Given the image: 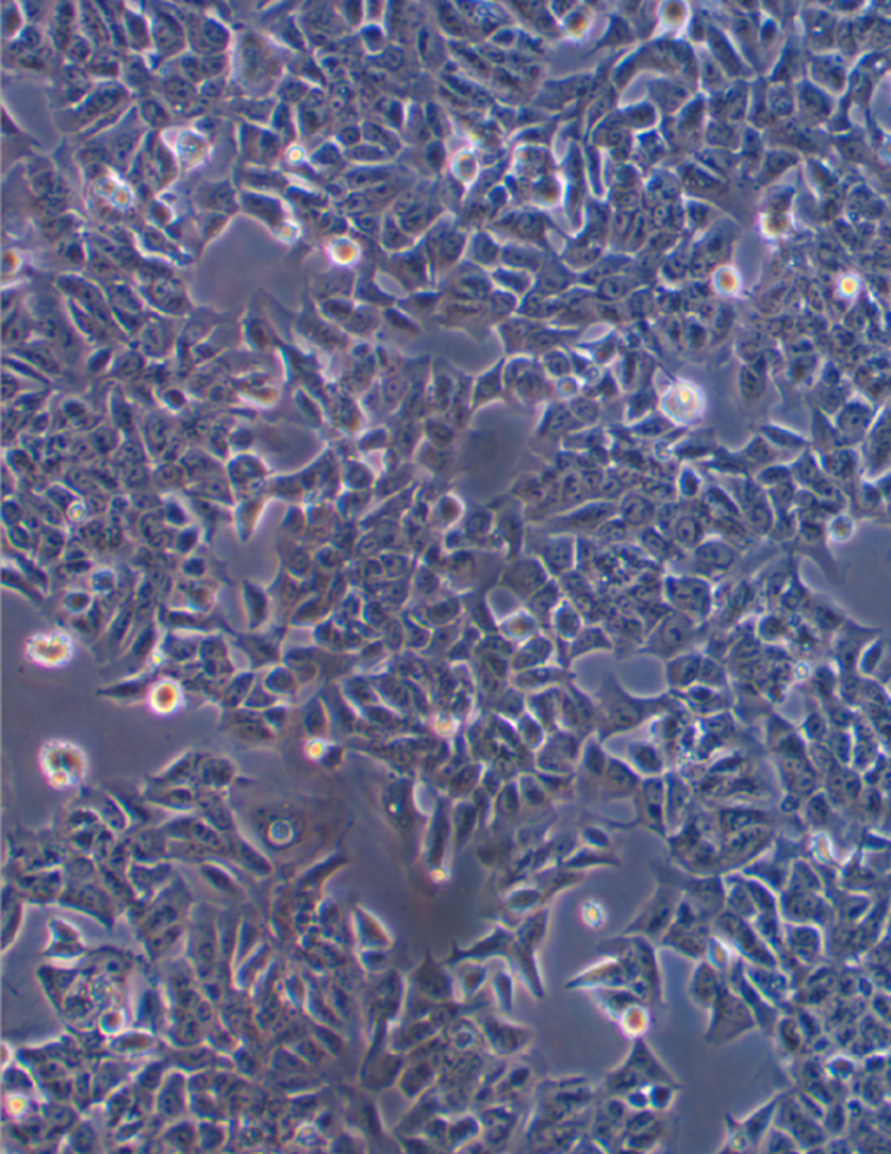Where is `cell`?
Returning <instances> with one entry per match:
<instances>
[{
	"mask_svg": "<svg viewBox=\"0 0 891 1154\" xmlns=\"http://www.w3.org/2000/svg\"><path fill=\"white\" fill-rule=\"evenodd\" d=\"M598 707L596 736L604 744L606 740L632 732L642 725H648L656 715L679 709L683 704L679 698L667 692L658 696H636L629 693L619 679L606 672L600 679L599 690L594 695Z\"/></svg>",
	"mask_w": 891,
	"mask_h": 1154,
	"instance_id": "1",
	"label": "cell"
},
{
	"mask_svg": "<svg viewBox=\"0 0 891 1154\" xmlns=\"http://www.w3.org/2000/svg\"><path fill=\"white\" fill-rule=\"evenodd\" d=\"M596 1092L587 1078H548L536 1085L535 1104L526 1127L529 1142L548 1128L580 1117L594 1106Z\"/></svg>",
	"mask_w": 891,
	"mask_h": 1154,
	"instance_id": "2",
	"label": "cell"
},
{
	"mask_svg": "<svg viewBox=\"0 0 891 1154\" xmlns=\"http://www.w3.org/2000/svg\"><path fill=\"white\" fill-rule=\"evenodd\" d=\"M652 1083H674L679 1085L669 1069L662 1064L644 1042V1038L632 1040V1046L625 1061L610 1071L602 1081V1096L625 1097L629 1092L652 1085Z\"/></svg>",
	"mask_w": 891,
	"mask_h": 1154,
	"instance_id": "3",
	"label": "cell"
},
{
	"mask_svg": "<svg viewBox=\"0 0 891 1154\" xmlns=\"http://www.w3.org/2000/svg\"><path fill=\"white\" fill-rule=\"evenodd\" d=\"M681 897L677 895V888L669 883L656 884L653 895L648 898L642 907L632 917V921L623 928V935H641L652 940L658 948V942L669 930L675 917V909Z\"/></svg>",
	"mask_w": 891,
	"mask_h": 1154,
	"instance_id": "4",
	"label": "cell"
},
{
	"mask_svg": "<svg viewBox=\"0 0 891 1154\" xmlns=\"http://www.w3.org/2000/svg\"><path fill=\"white\" fill-rule=\"evenodd\" d=\"M583 738L577 733H550L544 746L533 752V771L546 775H577L582 757Z\"/></svg>",
	"mask_w": 891,
	"mask_h": 1154,
	"instance_id": "5",
	"label": "cell"
},
{
	"mask_svg": "<svg viewBox=\"0 0 891 1154\" xmlns=\"http://www.w3.org/2000/svg\"><path fill=\"white\" fill-rule=\"evenodd\" d=\"M475 1021L481 1027L484 1048L492 1052L494 1057L509 1059L517 1053H523L531 1043L533 1032L528 1027L519 1026L504 1017L486 1011H477Z\"/></svg>",
	"mask_w": 891,
	"mask_h": 1154,
	"instance_id": "6",
	"label": "cell"
},
{
	"mask_svg": "<svg viewBox=\"0 0 891 1154\" xmlns=\"http://www.w3.org/2000/svg\"><path fill=\"white\" fill-rule=\"evenodd\" d=\"M631 1113L632 1109L627 1102L615 1096H604L598 1104H594L589 1134L599 1142L604 1153L620 1149V1140Z\"/></svg>",
	"mask_w": 891,
	"mask_h": 1154,
	"instance_id": "7",
	"label": "cell"
},
{
	"mask_svg": "<svg viewBox=\"0 0 891 1154\" xmlns=\"http://www.w3.org/2000/svg\"><path fill=\"white\" fill-rule=\"evenodd\" d=\"M411 992L432 1003L458 1001L453 971L446 963H437L430 953H425L421 963L409 979Z\"/></svg>",
	"mask_w": 891,
	"mask_h": 1154,
	"instance_id": "8",
	"label": "cell"
},
{
	"mask_svg": "<svg viewBox=\"0 0 891 1154\" xmlns=\"http://www.w3.org/2000/svg\"><path fill=\"white\" fill-rule=\"evenodd\" d=\"M636 821L629 825H637L652 831L658 838H667V822H665V780L663 777L642 778L639 790L634 796Z\"/></svg>",
	"mask_w": 891,
	"mask_h": 1154,
	"instance_id": "9",
	"label": "cell"
},
{
	"mask_svg": "<svg viewBox=\"0 0 891 1154\" xmlns=\"http://www.w3.org/2000/svg\"><path fill=\"white\" fill-rule=\"evenodd\" d=\"M690 636H692V620L686 615L683 613L667 615L656 625L652 636L641 648V653L667 662L674 659L675 655H679V651L688 642Z\"/></svg>",
	"mask_w": 891,
	"mask_h": 1154,
	"instance_id": "10",
	"label": "cell"
},
{
	"mask_svg": "<svg viewBox=\"0 0 891 1154\" xmlns=\"http://www.w3.org/2000/svg\"><path fill=\"white\" fill-rule=\"evenodd\" d=\"M453 846V829H451V799L446 796L437 798L436 807L429 821L425 852L427 863L432 873H440L446 861V853Z\"/></svg>",
	"mask_w": 891,
	"mask_h": 1154,
	"instance_id": "11",
	"label": "cell"
},
{
	"mask_svg": "<svg viewBox=\"0 0 891 1154\" xmlns=\"http://www.w3.org/2000/svg\"><path fill=\"white\" fill-rule=\"evenodd\" d=\"M641 782L642 778L625 759H619L610 754L606 769L599 782L596 784V792L600 803L604 805L627 801V799H634Z\"/></svg>",
	"mask_w": 891,
	"mask_h": 1154,
	"instance_id": "12",
	"label": "cell"
},
{
	"mask_svg": "<svg viewBox=\"0 0 891 1154\" xmlns=\"http://www.w3.org/2000/svg\"><path fill=\"white\" fill-rule=\"evenodd\" d=\"M481 1138L488 1149H504L517 1121V1111L510 1102L486 1106L481 1115Z\"/></svg>",
	"mask_w": 891,
	"mask_h": 1154,
	"instance_id": "13",
	"label": "cell"
},
{
	"mask_svg": "<svg viewBox=\"0 0 891 1154\" xmlns=\"http://www.w3.org/2000/svg\"><path fill=\"white\" fill-rule=\"evenodd\" d=\"M625 761L634 768L641 778L663 777L669 771L667 754L652 738H641L629 744Z\"/></svg>",
	"mask_w": 891,
	"mask_h": 1154,
	"instance_id": "14",
	"label": "cell"
},
{
	"mask_svg": "<svg viewBox=\"0 0 891 1154\" xmlns=\"http://www.w3.org/2000/svg\"><path fill=\"white\" fill-rule=\"evenodd\" d=\"M569 681H573V676L567 672L564 665H550V663L510 674V684L526 695L544 692L548 688L564 686Z\"/></svg>",
	"mask_w": 891,
	"mask_h": 1154,
	"instance_id": "15",
	"label": "cell"
},
{
	"mask_svg": "<svg viewBox=\"0 0 891 1154\" xmlns=\"http://www.w3.org/2000/svg\"><path fill=\"white\" fill-rule=\"evenodd\" d=\"M665 780V822L669 834L681 829L688 821L686 811L690 807V788L681 773L669 769L663 775Z\"/></svg>",
	"mask_w": 891,
	"mask_h": 1154,
	"instance_id": "16",
	"label": "cell"
},
{
	"mask_svg": "<svg viewBox=\"0 0 891 1154\" xmlns=\"http://www.w3.org/2000/svg\"><path fill=\"white\" fill-rule=\"evenodd\" d=\"M702 660L693 653H679L665 662V681L671 693L686 692L698 683Z\"/></svg>",
	"mask_w": 891,
	"mask_h": 1154,
	"instance_id": "17",
	"label": "cell"
},
{
	"mask_svg": "<svg viewBox=\"0 0 891 1154\" xmlns=\"http://www.w3.org/2000/svg\"><path fill=\"white\" fill-rule=\"evenodd\" d=\"M448 1046L456 1053L475 1052L481 1044H484L481 1027L477 1021L467 1015H460L440 1031Z\"/></svg>",
	"mask_w": 891,
	"mask_h": 1154,
	"instance_id": "18",
	"label": "cell"
},
{
	"mask_svg": "<svg viewBox=\"0 0 891 1154\" xmlns=\"http://www.w3.org/2000/svg\"><path fill=\"white\" fill-rule=\"evenodd\" d=\"M665 590L674 608H677L679 611L693 615L700 613L705 608V588L696 580L673 577L667 580Z\"/></svg>",
	"mask_w": 891,
	"mask_h": 1154,
	"instance_id": "19",
	"label": "cell"
},
{
	"mask_svg": "<svg viewBox=\"0 0 891 1154\" xmlns=\"http://www.w3.org/2000/svg\"><path fill=\"white\" fill-rule=\"evenodd\" d=\"M481 825V817L472 799H455L451 801V829H453V850H461L471 842L477 827Z\"/></svg>",
	"mask_w": 891,
	"mask_h": 1154,
	"instance_id": "20",
	"label": "cell"
},
{
	"mask_svg": "<svg viewBox=\"0 0 891 1154\" xmlns=\"http://www.w3.org/2000/svg\"><path fill=\"white\" fill-rule=\"evenodd\" d=\"M564 869L567 871H575V873H585L590 869H599V867H619L620 862L615 859L613 853H610V850H599V848H592L583 844L582 848L571 850L564 861L561 862Z\"/></svg>",
	"mask_w": 891,
	"mask_h": 1154,
	"instance_id": "21",
	"label": "cell"
},
{
	"mask_svg": "<svg viewBox=\"0 0 891 1154\" xmlns=\"http://www.w3.org/2000/svg\"><path fill=\"white\" fill-rule=\"evenodd\" d=\"M550 655H552L550 642L546 641L544 638H531L514 651V655L510 657V669L512 672H521L533 667L546 665L548 663Z\"/></svg>",
	"mask_w": 891,
	"mask_h": 1154,
	"instance_id": "22",
	"label": "cell"
},
{
	"mask_svg": "<svg viewBox=\"0 0 891 1154\" xmlns=\"http://www.w3.org/2000/svg\"><path fill=\"white\" fill-rule=\"evenodd\" d=\"M505 578L510 588L517 590V594L531 596L544 587L546 573L538 561H525L510 569Z\"/></svg>",
	"mask_w": 891,
	"mask_h": 1154,
	"instance_id": "23",
	"label": "cell"
},
{
	"mask_svg": "<svg viewBox=\"0 0 891 1154\" xmlns=\"http://www.w3.org/2000/svg\"><path fill=\"white\" fill-rule=\"evenodd\" d=\"M481 1137V1119L473 1115L460 1113L448 1121V1149L460 1151L465 1144Z\"/></svg>",
	"mask_w": 891,
	"mask_h": 1154,
	"instance_id": "24",
	"label": "cell"
},
{
	"mask_svg": "<svg viewBox=\"0 0 891 1154\" xmlns=\"http://www.w3.org/2000/svg\"><path fill=\"white\" fill-rule=\"evenodd\" d=\"M569 655L567 662H573L575 659H580L587 653H596V651H611L613 644L610 641V638L598 629V627H589L582 629L578 632V636L569 642Z\"/></svg>",
	"mask_w": 891,
	"mask_h": 1154,
	"instance_id": "25",
	"label": "cell"
},
{
	"mask_svg": "<svg viewBox=\"0 0 891 1154\" xmlns=\"http://www.w3.org/2000/svg\"><path fill=\"white\" fill-rule=\"evenodd\" d=\"M650 1024H652V1013H650L648 1003H637L634 1007L629 1008L619 1019V1026L621 1027L623 1034L629 1036L631 1040L644 1038V1034L650 1029Z\"/></svg>",
	"mask_w": 891,
	"mask_h": 1154,
	"instance_id": "26",
	"label": "cell"
},
{
	"mask_svg": "<svg viewBox=\"0 0 891 1154\" xmlns=\"http://www.w3.org/2000/svg\"><path fill=\"white\" fill-rule=\"evenodd\" d=\"M492 982L493 1001L504 1013H510L514 1005V973L509 967H500L490 977Z\"/></svg>",
	"mask_w": 891,
	"mask_h": 1154,
	"instance_id": "27",
	"label": "cell"
},
{
	"mask_svg": "<svg viewBox=\"0 0 891 1154\" xmlns=\"http://www.w3.org/2000/svg\"><path fill=\"white\" fill-rule=\"evenodd\" d=\"M514 723L519 733V738L526 749L535 752L544 746L548 733L544 728V725L529 711H525Z\"/></svg>",
	"mask_w": 891,
	"mask_h": 1154,
	"instance_id": "28",
	"label": "cell"
},
{
	"mask_svg": "<svg viewBox=\"0 0 891 1154\" xmlns=\"http://www.w3.org/2000/svg\"><path fill=\"white\" fill-rule=\"evenodd\" d=\"M690 994L698 1005H709L710 1001L716 998V980L709 965L700 963L696 967V970L693 973L692 984H690Z\"/></svg>",
	"mask_w": 891,
	"mask_h": 1154,
	"instance_id": "29",
	"label": "cell"
},
{
	"mask_svg": "<svg viewBox=\"0 0 891 1154\" xmlns=\"http://www.w3.org/2000/svg\"><path fill=\"white\" fill-rule=\"evenodd\" d=\"M644 1088H646V1094H648V1107H650V1111H655V1113L662 1115V1113L669 1111L674 1097L677 1094L679 1085H674V1083H652V1085H646Z\"/></svg>",
	"mask_w": 891,
	"mask_h": 1154,
	"instance_id": "30",
	"label": "cell"
},
{
	"mask_svg": "<svg viewBox=\"0 0 891 1154\" xmlns=\"http://www.w3.org/2000/svg\"><path fill=\"white\" fill-rule=\"evenodd\" d=\"M554 625H556V629H557V632H559V636L563 638L564 641H573L578 636V632L582 630L578 611L573 609L571 605H567V603L561 605V608L556 611Z\"/></svg>",
	"mask_w": 891,
	"mask_h": 1154,
	"instance_id": "31",
	"label": "cell"
},
{
	"mask_svg": "<svg viewBox=\"0 0 891 1154\" xmlns=\"http://www.w3.org/2000/svg\"><path fill=\"white\" fill-rule=\"evenodd\" d=\"M573 561V547L567 540L548 542L546 547V563L554 571H566Z\"/></svg>",
	"mask_w": 891,
	"mask_h": 1154,
	"instance_id": "32",
	"label": "cell"
},
{
	"mask_svg": "<svg viewBox=\"0 0 891 1154\" xmlns=\"http://www.w3.org/2000/svg\"><path fill=\"white\" fill-rule=\"evenodd\" d=\"M580 842L583 844H587V846H592V848L610 850L611 838H610L608 831H604L602 827L587 825V827H582V831H580Z\"/></svg>",
	"mask_w": 891,
	"mask_h": 1154,
	"instance_id": "33",
	"label": "cell"
},
{
	"mask_svg": "<svg viewBox=\"0 0 891 1154\" xmlns=\"http://www.w3.org/2000/svg\"><path fill=\"white\" fill-rule=\"evenodd\" d=\"M674 540L681 545H693L698 540V524L690 517H681L674 524Z\"/></svg>",
	"mask_w": 891,
	"mask_h": 1154,
	"instance_id": "34",
	"label": "cell"
},
{
	"mask_svg": "<svg viewBox=\"0 0 891 1154\" xmlns=\"http://www.w3.org/2000/svg\"><path fill=\"white\" fill-rule=\"evenodd\" d=\"M623 517L629 524H642L646 523V519L650 517V509L646 503H642L641 500H634L625 503L623 507Z\"/></svg>",
	"mask_w": 891,
	"mask_h": 1154,
	"instance_id": "35",
	"label": "cell"
},
{
	"mask_svg": "<svg viewBox=\"0 0 891 1154\" xmlns=\"http://www.w3.org/2000/svg\"><path fill=\"white\" fill-rule=\"evenodd\" d=\"M644 547L650 550L656 557H669L671 550H669V542L663 538V535L655 532L644 533Z\"/></svg>",
	"mask_w": 891,
	"mask_h": 1154,
	"instance_id": "36",
	"label": "cell"
},
{
	"mask_svg": "<svg viewBox=\"0 0 891 1154\" xmlns=\"http://www.w3.org/2000/svg\"><path fill=\"white\" fill-rule=\"evenodd\" d=\"M165 92H167L169 96H173L175 100H188V98H192L194 90H192V88H190L185 80L173 79V80H169V82L165 84Z\"/></svg>",
	"mask_w": 891,
	"mask_h": 1154,
	"instance_id": "37",
	"label": "cell"
},
{
	"mask_svg": "<svg viewBox=\"0 0 891 1154\" xmlns=\"http://www.w3.org/2000/svg\"><path fill=\"white\" fill-rule=\"evenodd\" d=\"M585 915H590V916H592V921H590V925H589L590 928H599L600 923L604 921V911H602V907H600L598 902H592V900H590V902L583 904L582 916H585Z\"/></svg>",
	"mask_w": 891,
	"mask_h": 1154,
	"instance_id": "38",
	"label": "cell"
},
{
	"mask_svg": "<svg viewBox=\"0 0 891 1154\" xmlns=\"http://www.w3.org/2000/svg\"><path fill=\"white\" fill-rule=\"evenodd\" d=\"M133 145H134V136H131V134H126V136L117 138V140H115V143H113L115 157H117L119 161H124V159L128 157L129 152L133 150Z\"/></svg>",
	"mask_w": 891,
	"mask_h": 1154,
	"instance_id": "39",
	"label": "cell"
},
{
	"mask_svg": "<svg viewBox=\"0 0 891 1154\" xmlns=\"http://www.w3.org/2000/svg\"><path fill=\"white\" fill-rule=\"evenodd\" d=\"M143 105H145V107H143V115H145L146 119H148L152 124H155V126L164 124V111H163V109H161L157 103H143Z\"/></svg>",
	"mask_w": 891,
	"mask_h": 1154,
	"instance_id": "40",
	"label": "cell"
},
{
	"mask_svg": "<svg viewBox=\"0 0 891 1154\" xmlns=\"http://www.w3.org/2000/svg\"><path fill=\"white\" fill-rule=\"evenodd\" d=\"M206 34H207L206 37L209 38L213 44H221V42H225V32L219 28L218 25H215V23H207V25H206Z\"/></svg>",
	"mask_w": 891,
	"mask_h": 1154,
	"instance_id": "41",
	"label": "cell"
},
{
	"mask_svg": "<svg viewBox=\"0 0 891 1154\" xmlns=\"http://www.w3.org/2000/svg\"><path fill=\"white\" fill-rule=\"evenodd\" d=\"M72 55L75 56L77 59H84V58H86V55H88V46L84 44V40L75 38V42H73Z\"/></svg>",
	"mask_w": 891,
	"mask_h": 1154,
	"instance_id": "42",
	"label": "cell"
}]
</instances>
